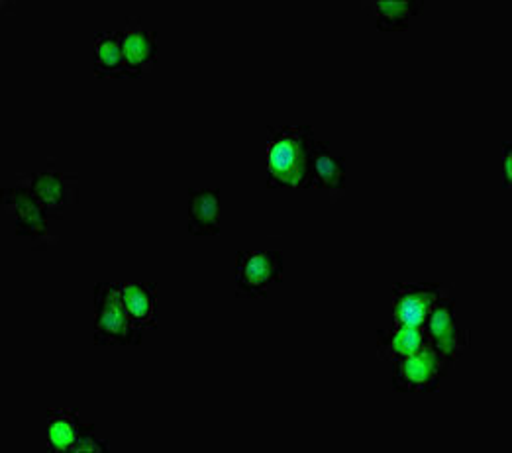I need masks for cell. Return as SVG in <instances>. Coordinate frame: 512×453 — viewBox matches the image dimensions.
<instances>
[{"label": "cell", "instance_id": "6da1fadb", "mask_svg": "<svg viewBox=\"0 0 512 453\" xmlns=\"http://www.w3.org/2000/svg\"><path fill=\"white\" fill-rule=\"evenodd\" d=\"M316 138L310 126H285L271 130L265 146L269 187H310V157Z\"/></svg>", "mask_w": 512, "mask_h": 453}, {"label": "cell", "instance_id": "7a4b0ae2", "mask_svg": "<svg viewBox=\"0 0 512 453\" xmlns=\"http://www.w3.org/2000/svg\"><path fill=\"white\" fill-rule=\"evenodd\" d=\"M122 283H99L95 287V344L97 346H138L144 328L130 318L120 293Z\"/></svg>", "mask_w": 512, "mask_h": 453}, {"label": "cell", "instance_id": "3957f363", "mask_svg": "<svg viewBox=\"0 0 512 453\" xmlns=\"http://www.w3.org/2000/svg\"><path fill=\"white\" fill-rule=\"evenodd\" d=\"M393 365V387L401 393H434L448 377L450 361L444 359L430 344L418 352L405 355Z\"/></svg>", "mask_w": 512, "mask_h": 453}, {"label": "cell", "instance_id": "277c9868", "mask_svg": "<svg viewBox=\"0 0 512 453\" xmlns=\"http://www.w3.org/2000/svg\"><path fill=\"white\" fill-rule=\"evenodd\" d=\"M2 206L14 208L18 236L30 238L40 250L55 246L57 238L48 230L53 216L48 212V208L32 195V191L26 185L2 189Z\"/></svg>", "mask_w": 512, "mask_h": 453}, {"label": "cell", "instance_id": "5b68a950", "mask_svg": "<svg viewBox=\"0 0 512 453\" xmlns=\"http://www.w3.org/2000/svg\"><path fill=\"white\" fill-rule=\"evenodd\" d=\"M283 281V255L273 250L238 253L236 287L238 297L263 299L271 285Z\"/></svg>", "mask_w": 512, "mask_h": 453}, {"label": "cell", "instance_id": "8992f818", "mask_svg": "<svg viewBox=\"0 0 512 453\" xmlns=\"http://www.w3.org/2000/svg\"><path fill=\"white\" fill-rule=\"evenodd\" d=\"M448 289L434 283H397L393 287V328H422Z\"/></svg>", "mask_w": 512, "mask_h": 453}, {"label": "cell", "instance_id": "52a82bcc", "mask_svg": "<svg viewBox=\"0 0 512 453\" xmlns=\"http://www.w3.org/2000/svg\"><path fill=\"white\" fill-rule=\"evenodd\" d=\"M18 177L20 185H26L32 195L48 208L53 218H63V212L77 202L79 177L73 173L48 167Z\"/></svg>", "mask_w": 512, "mask_h": 453}, {"label": "cell", "instance_id": "ba28073f", "mask_svg": "<svg viewBox=\"0 0 512 453\" xmlns=\"http://www.w3.org/2000/svg\"><path fill=\"white\" fill-rule=\"evenodd\" d=\"M424 332L430 346L450 363L460 359L469 348V332L458 324L454 299L450 295L436 302L424 324Z\"/></svg>", "mask_w": 512, "mask_h": 453}, {"label": "cell", "instance_id": "9c48e42d", "mask_svg": "<svg viewBox=\"0 0 512 453\" xmlns=\"http://www.w3.org/2000/svg\"><path fill=\"white\" fill-rule=\"evenodd\" d=\"M122 32L124 59L132 77H140L154 67L157 59V34L148 30L140 18L126 20Z\"/></svg>", "mask_w": 512, "mask_h": 453}, {"label": "cell", "instance_id": "30bf717a", "mask_svg": "<svg viewBox=\"0 0 512 453\" xmlns=\"http://www.w3.org/2000/svg\"><path fill=\"white\" fill-rule=\"evenodd\" d=\"M189 232L193 236H216L220 232V191H189Z\"/></svg>", "mask_w": 512, "mask_h": 453}, {"label": "cell", "instance_id": "8fae6325", "mask_svg": "<svg viewBox=\"0 0 512 453\" xmlns=\"http://www.w3.org/2000/svg\"><path fill=\"white\" fill-rule=\"evenodd\" d=\"M346 185V165L330 151L328 142H316L310 157V187L342 191Z\"/></svg>", "mask_w": 512, "mask_h": 453}, {"label": "cell", "instance_id": "7c38bea8", "mask_svg": "<svg viewBox=\"0 0 512 453\" xmlns=\"http://www.w3.org/2000/svg\"><path fill=\"white\" fill-rule=\"evenodd\" d=\"M95 75L99 79H132L126 59L122 32H101L95 38Z\"/></svg>", "mask_w": 512, "mask_h": 453}, {"label": "cell", "instance_id": "4fadbf2b", "mask_svg": "<svg viewBox=\"0 0 512 453\" xmlns=\"http://www.w3.org/2000/svg\"><path fill=\"white\" fill-rule=\"evenodd\" d=\"M428 342V336L422 328H391L377 332V355L381 361H397L405 355L418 352Z\"/></svg>", "mask_w": 512, "mask_h": 453}, {"label": "cell", "instance_id": "5bb4252c", "mask_svg": "<svg viewBox=\"0 0 512 453\" xmlns=\"http://www.w3.org/2000/svg\"><path fill=\"white\" fill-rule=\"evenodd\" d=\"M122 302L136 326L148 330L157 326V289L152 283H122Z\"/></svg>", "mask_w": 512, "mask_h": 453}, {"label": "cell", "instance_id": "9a60e30c", "mask_svg": "<svg viewBox=\"0 0 512 453\" xmlns=\"http://www.w3.org/2000/svg\"><path fill=\"white\" fill-rule=\"evenodd\" d=\"M81 420L77 408H52L48 410V450L71 452L79 432Z\"/></svg>", "mask_w": 512, "mask_h": 453}, {"label": "cell", "instance_id": "2e32d148", "mask_svg": "<svg viewBox=\"0 0 512 453\" xmlns=\"http://www.w3.org/2000/svg\"><path fill=\"white\" fill-rule=\"evenodd\" d=\"M424 2L416 0H403V2H393V0H377L369 4V10L377 18V28L381 32H401L407 30L410 26V20L422 12Z\"/></svg>", "mask_w": 512, "mask_h": 453}, {"label": "cell", "instance_id": "e0dca14e", "mask_svg": "<svg viewBox=\"0 0 512 453\" xmlns=\"http://www.w3.org/2000/svg\"><path fill=\"white\" fill-rule=\"evenodd\" d=\"M71 452H95V453H108L110 452V446L108 442H103L97 438V432H95V424H87V426H81V432L71 448Z\"/></svg>", "mask_w": 512, "mask_h": 453}, {"label": "cell", "instance_id": "ac0fdd59", "mask_svg": "<svg viewBox=\"0 0 512 453\" xmlns=\"http://www.w3.org/2000/svg\"><path fill=\"white\" fill-rule=\"evenodd\" d=\"M503 187L511 189L512 185V144L505 142L503 144Z\"/></svg>", "mask_w": 512, "mask_h": 453}]
</instances>
